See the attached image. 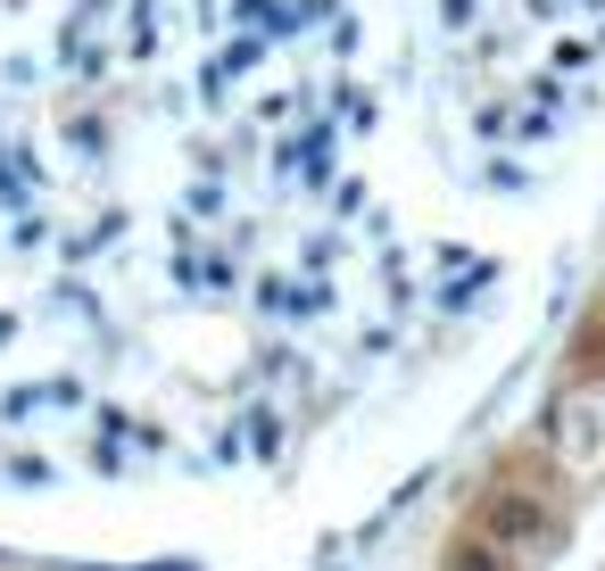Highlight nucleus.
<instances>
[{"label": "nucleus", "mask_w": 605, "mask_h": 571, "mask_svg": "<svg viewBox=\"0 0 605 571\" xmlns=\"http://www.w3.org/2000/svg\"><path fill=\"white\" fill-rule=\"evenodd\" d=\"M481 530H490V538H539V505L514 498V489H498V498L481 505Z\"/></svg>", "instance_id": "nucleus-1"}, {"label": "nucleus", "mask_w": 605, "mask_h": 571, "mask_svg": "<svg viewBox=\"0 0 605 571\" xmlns=\"http://www.w3.org/2000/svg\"><path fill=\"white\" fill-rule=\"evenodd\" d=\"M448 571H498V547H465V555H456Z\"/></svg>", "instance_id": "nucleus-2"}]
</instances>
